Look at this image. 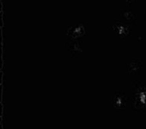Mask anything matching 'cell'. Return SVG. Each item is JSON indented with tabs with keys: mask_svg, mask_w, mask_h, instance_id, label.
Returning <instances> with one entry per match:
<instances>
[{
	"mask_svg": "<svg viewBox=\"0 0 146 129\" xmlns=\"http://www.w3.org/2000/svg\"><path fill=\"white\" fill-rule=\"evenodd\" d=\"M139 100L143 105L146 104V93L145 92H141L139 95Z\"/></svg>",
	"mask_w": 146,
	"mask_h": 129,
	"instance_id": "cell-2",
	"label": "cell"
},
{
	"mask_svg": "<svg viewBox=\"0 0 146 129\" xmlns=\"http://www.w3.org/2000/svg\"><path fill=\"white\" fill-rule=\"evenodd\" d=\"M84 32H85L84 27H83V26H78V27L75 28V30L73 31L72 35L74 36V38H78V37L81 36L83 34H84Z\"/></svg>",
	"mask_w": 146,
	"mask_h": 129,
	"instance_id": "cell-1",
	"label": "cell"
},
{
	"mask_svg": "<svg viewBox=\"0 0 146 129\" xmlns=\"http://www.w3.org/2000/svg\"><path fill=\"white\" fill-rule=\"evenodd\" d=\"M115 103H116V105H117V106H121V105H122V101H121V99L118 98V99H116Z\"/></svg>",
	"mask_w": 146,
	"mask_h": 129,
	"instance_id": "cell-4",
	"label": "cell"
},
{
	"mask_svg": "<svg viewBox=\"0 0 146 129\" xmlns=\"http://www.w3.org/2000/svg\"><path fill=\"white\" fill-rule=\"evenodd\" d=\"M117 29H118V34L120 35H122V34H124L125 33H126V28H125L123 26H119Z\"/></svg>",
	"mask_w": 146,
	"mask_h": 129,
	"instance_id": "cell-3",
	"label": "cell"
}]
</instances>
